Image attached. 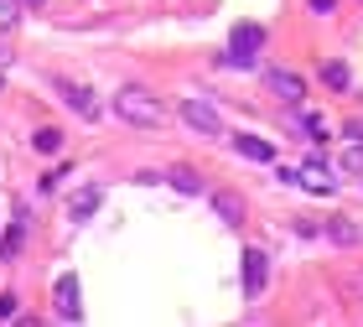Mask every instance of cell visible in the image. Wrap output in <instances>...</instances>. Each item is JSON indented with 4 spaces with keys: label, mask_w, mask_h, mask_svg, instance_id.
Masks as SVG:
<instances>
[{
    "label": "cell",
    "mask_w": 363,
    "mask_h": 327,
    "mask_svg": "<svg viewBox=\"0 0 363 327\" xmlns=\"http://www.w3.org/2000/svg\"><path fill=\"white\" fill-rule=\"evenodd\" d=\"M114 114L130 120V125H140V130H151V125L167 120V104H161L151 89H120L114 94Z\"/></svg>",
    "instance_id": "cell-1"
},
{
    "label": "cell",
    "mask_w": 363,
    "mask_h": 327,
    "mask_svg": "<svg viewBox=\"0 0 363 327\" xmlns=\"http://www.w3.org/2000/svg\"><path fill=\"white\" fill-rule=\"evenodd\" d=\"M259 47H265V26H259V21H239L234 37H228L223 62H228V68H250V62L259 57Z\"/></svg>",
    "instance_id": "cell-2"
},
{
    "label": "cell",
    "mask_w": 363,
    "mask_h": 327,
    "mask_svg": "<svg viewBox=\"0 0 363 327\" xmlns=\"http://www.w3.org/2000/svg\"><path fill=\"white\" fill-rule=\"evenodd\" d=\"M239 281H244V296H265V281H270V260H265V250H244V260H239Z\"/></svg>",
    "instance_id": "cell-3"
},
{
    "label": "cell",
    "mask_w": 363,
    "mask_h": 327,
    "mask_svg": "<svg viewBox=\"0 0 363 327\" xmlns=\"http://www.w3.org/2000/svg\"><path fill=\"white\" fill-rule=\"evenodd\" d=\"M52 312L62 322H78L84 317V286H78V275H62V281L52 286Z\"/></svg>",
    "instance_id": "cell-4"
},
{
    "label": "cell",
    "mask_w": 363,
    "mask_h": 327,
    "mask_svg": "<svg viewBox=\"0 0 363 327\" xmlns=\"http://www.w3.org/2000/svg\"><path fill=\"white\" fill-rule=\"evenodd\" d=\"M296 187H306V192H311V198H327V192H333V187H337V177H333V167H327V161H322V156H311V161H306V167H301V172H296Z\"/></svg>",
    "instance_id": "cell-5"
},
{
    "label": "cell",
    "mask_w": 363,
    "mask_h": 327,
    "mask_svg": "<svg viewBox=\"0 0 363 327\" xmlns=\"http://www.w3.org/2000/svg\"><path fill=\"white\" fill-rule=\"evenodd\" d=\"M182 120H187V125L197 130V135H218V130H223L218 109H213V104H203V99H187V104H182Z\"/></svg>",
    "instance_id": "cell-6"
},
{
    "label": "cell",
    "mask_w": 363,
    "mask_h": 327,
    "mask_svg": "<svg viewBox=\"0 0 363 327\" xmlns=\"http://www.w3.org/2000/svg\"><path fill=\"white\" fill-rule=\"evenodd\" d=\"M265 84H270L275 99H286V104H301V94H306L301 73H286V68H270V73H265Z\"/></svg>",
    "instance_id": "cell-7"
},
{
    "label": "cell",
    "mask_w": 363,
    "mask_h": 327,
    "mask_svg": "<svg viewBox=\"0 0 363 327\" xmlns=\"http://www.w3.org/2000/svg\"><path fill=\"white\" fill-rule=\"evenodd\" d=\"M213 214H218L228 228H239L244 223V198H239V192H228V187H218V192H213Z\"/></svg>",
    "instance_id": "cell-8"
},
{
    "label": "cell",
    "mask_w": 363,
    "mask_h": 327,
    "mask_svg": "<svg viewBox=\"0 0 363 327\" xmlns=\"http://www.w3.org/2000/svg\"><path fill=\"white\" fill-rule=\"evenodd\" d=\"M57 94H62V104H68V109H78V114H84V120H94V114H99L94 94H89L84 84H57Z\"/></svg>",
    "instance_id": "cell-9"
},
{
    "label": "cell",
    "mask_w": 363,
    "mask_h": 327,
    "mask_svg": "<svg viewBox=\"0 0 363 327\" xmlns=\"http://www.w3.org/2000/svg\"><path fill=\"white\" fill-rule=\"evenodd\" d=\"M99 203H104V192H99V187H84V192H73V203H68V218H73V223H89Z\"/></svg>",
    "instance_id": "cell-10"
},
{
    "label": "cell",
    "mask_w": 363,
    "mask_h": 327,
    "mask_svg": "<svg viewBox=\"0 0 363 327\" xmlns=\"http://www.w3.org/2000/svg\"><path fill=\"white\" fill-rule=\"evenodd\" d=\"M21 244H26V218H16L6 234H0V260H21Z\"/></svg>",
    "instance_id": "cell-11"
},
{
    "label": "cell",
    "mask_w": 363,
    "mask_h": 327,
    "mask_svg": "<svg viewBox=\"0 0 363 327\" xmlns=\"http://www.w3.org/2000/svg\"><path fill=\"white\" fill-rule=\"evenodd\" d=\"M322 84L333 89V94H348V89H353V73H348V62H322Z\"/></svg>",
    "instance_id": "cell-12"
},
{
    "label": "cell",
    "mask_w": 363,
    "mask_h": 327,
    "mask_svg": "<svg viewBox=\"0 0 363 327\" xmlns=\"http://www.w3.org/2000/svg\"><path fill=\"white\" fill-rule=\"evenodd\" d=\"M234 151H239V156H250V161H275V151H270L265 140H255V135H239V140H234Z\"/></svg>",
    "instance_id": "cell-13"
},
{
    "label": "cell",
    "mask_w": 363,
    "mask_h": 327,
    "mask_svg": "<svg viewBox=\"0 0 363 327\" xmlns=\"http://www.w3.org/2000/svg\"><path fill=\"white\" fill-rule=\"evenodd\" d=\"M31 145H37L42 156H57V151H62V130H52V125H42L37 135H31Z\"/></svg>",
    "instance_id": "cell-14"
},
{
    "label": "cell",
    "mask_w": 363,
    "mask_h": 327,
    "mask_svg": "<svg viewBox=\"0 0 363 327\" xmlns=\"http://www.w3.org/2000/svg\"><path fill=\"white\" fill-rule=\"evenodd\" d=\"M161 177H167L177 192H203V182L192 177V167H172V172H161Z\"/></svg>",
    "instance_id": "cell-15"
},
{
    "label": "cell",
    "mask_w": 363,
    "mask_h": 327,
    "mask_svg": "<svg viewBox=\"0 0 363 327\" xmlns=\"http://www.w3.org/2000/svg\"><path fill=\"white\" fill-rule=\"evenodd\" d=\"M342 172H363V135H348L342 145Z\"/></svg>",
    "instance_id": "cell-16"
},
{
    "label": "cell",
    "mask_w": 363,
    "mask_h": 327,
    "mask_svg": "<svg viewBox=\"0 0 363 327\" xmlns=\"http://www.w3.org/2000/svg\"><path fill=\"white\" fill-rule=\"evenodd\" d=\"M327 234H333L337 244H358V228H353V223H342V218H333V228H327Z\"/></svg>",
    "instance_id": "cell-17"
},
{
    "label": "cell",
    "mask_w": 363,
    "mask_h": 327,
    "mask_svg": "<svg viewBox=\"0 0 363 327\" xmlns=\"http://www.w3.org/2000/svg\"><path fill=\"white\" fill-rule=\"evenodd\" d=\"M16 16H21V6H16V0H0V31L16 26Z\"/></svg>",
    "instance_id": "cell-18"
},
{
    "label": "cell",
    "mask_w": 363,
    "mask_h": 327,
    "mask_svg": "<svg viewBox=\"0 0 363 327\" xmlns=\"http://www.w3.org/2000/svg\"><path fill=\"white\" fill-rule=\"evenodd\" d=\"M301 125H306V135H311V140H322V135H327V120H317V114H301Z\"/></svg>",
    "instance_id": "cell-19"
},
{
    "label": "cell",
    "mask_w": 363,
    "mask_h": 327,
    "mask_svg": "<svg viewBox=\"0 0 363 327\" xmlns=\"http://www.w3.org/2000/svg\"><path fill=\"white\" fill-rule=\"evenodd\" d=\"M311 11H317V16H333V11H337V0H311Z\"/></svg>",
    "instance_id": "cell-20"
},
{
    "label": "cell",
    "mask_w": 363,
    "mask_h": 327,
    "mask_svg": "<svg viewBox=\"0 0 363 327\" xmlns=\"http://www.w3.org/2000/svg\"><path fill=\"white\" fill-rule=\"evenodd\" d=\"M0 317H16V296H11V291L0 296Z\"/></svg>",
    "instance_id": "cell-21"
},
{
    "label": "cell",
    "mask_w": 363,
    "mask_h": 327,
    "mask_svg": "<svg viewBox=\"0 0 363 327\" xmlns=\"http://www.w3.org/2000/svg\"><path fill=\"white\" fill-rule=\"evenodd\" d=\"M31 6H47V0H31Z\"/></svg>",
    "instance_id": "cell-22"
},
{
    "label": "cell",
    "mask_w": 363,
    "mask_h": 327,
    "mask_svg": "<svg viewBox=\"0 0 363 327\" xmlns=\"http://www.w3.org/2000/svg\"><path fill=\"white\" fill-rule=\"evenodd\" d=\"M0 84H6V78H0Z\"/></svg>",
    "instance_id": "cell-23"
}]
</instances>
